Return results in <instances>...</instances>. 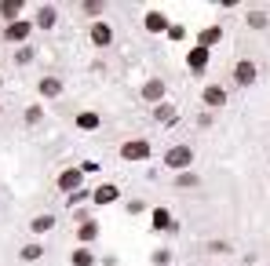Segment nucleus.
<instances>
[{
  "mask_svg": "<svg viewBox=\"0 0 270 266\" xmlns=\"http://www.w3.org/2000/svg\"><path fill=\"white\" fill-rule=\"evenodd\" d=\"M59 91H62V84H59V80H55V77H48V80H40V95H59Z\"/></svg>",
  "mask_w": 270,
  "mask_h": 266,
  "instance_id": "obj_12",
  "label": "nucleus"
},
{
  "mask_svg": "<svg viewBox=\"0 0 270 266\" xmlns=\"http://www.w3.org/2000/svg\"><path fill=\"white\" fill-rule=\"evenodd\" d=\"M26 33H30V22H11V26L4 30L7 40H26Z\"/></svg>",
  "mask_w": 270,
  "mask_h": 266,
  "instance_id": "obj_6",
  "label": "nucleus"
},
{
  "mask_svg": "<svg viewBox=\"0 0 270 266\" xmlns=\"http://www.w3.org/2000/svg\"><path fill=\"white\" fill-rule=\"evenodd\" d=\"M143 95H146V99H161V95H164V84H161V80H150V84L143 88Z\"/></svg>",
  "mask_w": 270,
  "mask_h": 266,
  "instance_id": "obj_14",
  "label": "nucleus"
},
{
  "mask_svg": "<svg viewBox=\"0 0 270 266\" xmlns=\"http://www.w3.org/2000/svg\"><path fill=\"white\" fill-rule=\"evenodd\" d=\"M95 233H99V230H95V223H84V226H80V241H91Z\"/></svg>",
  "mask_w": 270,
  "mask_h": 266,
  "instance_id": "obj_20",
  "label": "nucleus"
},
{
  "mask_svg": "<svg viewBox=\"0 0 270 266\" xmlns=\"http://www.w3.org/2000/svg\"><path fill=\"white\" fill-rule=\"evenodd\" d=\"M73 266H91V252L88 248H77V252H73Z\"/></svg>",
  "mask_w": 270,
  "mask_h": 266,
  "instance_id": "obj_16",
  "label": "nucleus"
},
{
  "mask_svg": "<svg viewBox=\"0 0 270 266\" xmlns=\"http://www.w3.org/2000/svg\"><path fill=\"white\" fill-rule=\"evenodd\" d=\"M204 102H208V106H223V102H227L223 88H208V91H204Z\"/></svg>",
  "mask_w": 270,
  "mask_h": 266,
  "instance_id": "obj_11",
  "label": "nucleus"
},
{
  "mask_svg": "<svg viewBox=\"0 0 270 266\" xmlns=\"http://www.w3.org/2000/svg\"><path fill=\"white\" fill-rule=\"evenodd\" d=\"M190 161H193V150H190V146H175V150H168V157H164L168 168H186Z\"/></svg>",
  "mask_w": 270,
  "mask_h": 266,
  "instance_id": "obj_1",
  "label": "nucleus"
},
{
  "mask_svg": "<svg viewBox=\"0 0 270 266\" xmlns=\"http://www.w3.org/2000/svg\"><path fill=\"white\" fill-rule=\"evenodd\" d=\"M26 121H30V124H37V121H40V109H37V106H30V113H26Z\"/></svg>",
  "mask_w": 270,
  "mask_h": 266,
  "instance_id": "obj_22",
  "label": "nucleus"
},
{
  "mask_svg": "<svg viewBox=\"0 0 270 266\" xmlns=\"http://www.w3.org/2000/svg\"><path fill=\"white\" fill-rule=\"evenodd\" d=\"M248 26H252V30H263V26H267V15H263V11H248Z\"/></svg>",
  "mask_w": 270,
  "mask_h": 266,
  "instance_id": "obj_17",
  "label": "nucleus"
},
{
  "mask_svg": "<svg viewBox=\"0 0 270 266\" xmlns=\"http://www.w3.org/2000/svg\"><path fill=\"white\" fill-rule=\"evenodd\" d=\"M77 124H80V128H95V124H99V117H95V113H80V117H77Z\"/></svg>",
  "mask_w": 270,
  "mask_h": 266,
  "instance_id": "obj_19",
  "label": "nucleus"
},
{
  "mask_svg": "<svg viewBox=\"0 0 270 266\" xmlns=\"http://www.w3.org/2000/svg\"><path fill=\"white\" fill-rule=\"evenodd\" d=\"M40 255H44V248H40V244H26V248H22V259H26V263H37Z\"/></svg>",
  "mask_w": 270,
  "mask_h": 266,
  "instance_id": "obj_13",
  "label": "nucleus"
},
{
  "mask_svg": "<svg viewBox=\"0 0 270 266\" xmlns=\"http://www.w3.org/2000/svg\"><path fill=\"white\" fill-rule=\"evenodd\" d=\"M18 11H22V4H18V0H7V4H0V15H4V18H15Z\"/></svg>",
  "mask_w": 270,
  "mask_h": 266,
  "instance_id": "obj_15",
  "label": "nucleus"
},
{
  "mask_svg": "<svg viewBox=\"0 0 270 266\" xmlns=\"http://www.w3.org/2000/svg\"><path fill=\"white\" fill-rule=\"evenodd\" d=\"M120 157H124V161H143V157H150V146H146L143 139L124 142V146H120Z\"/></svg>",
  "mask_w": 270,
  "mask_h": 266,
  "instance_id": "obj_2",
  "label": "nucleus"
},
{
  "mask_svg": "<svg viewBox=\"0 0 270 266\" xmlns=\"http://www.w3.org/2000/svg\"><path fill=\"white\" fill-rule=\"evenodd\" d=\"M84 11H88V15H99V11H102V4H99V0H88Z\"/></svg>",
  "mask_w": 270,
  "mask_h": 266,
  "instance_id": "obj_21",
  "label": "nucleus"
},
{
  "mask_svg": "<svg viewBox=\"0 0 270 266\" xmlns=\"http://www.w3.org/2000/svg\"><path fill=\"white\" fill-rule=\"evenodd\" d=\"M51 226H55V215H37L33 223H30V230H33V233H48Z\"/></svg>",
  "mask_w": 270,
  "mask_h": 266,
  "instance_id": "obj_7",
  "label": "nucleus"
},
{
  "mask_svg": "<svg viewBox=\"0 0 270 266\" xmlns=\"http://www.w3.org/2000/svg\"><path fill=\"white\" fill-rule=\"evenodd\" d=\"M117 200V186H99L95 190V204H114Z\"/></svg>",
  "mask_w": 270,
  "mask_h": 266,
  "instance_id": "obj_8",
  "label": "nucleus"
},
{
  "mask_svg": "<svg viewBox=\"0 0 270 266\" xmlns=\"http://www.w3.org/2000/svg\"><path fill=\"white\" fill-rule=\"evenodd\" d=\"M91 40H95L99 48H106V44L114 40V30H110L106 22H95V26H91Z\"/></svg>",
  "mask_w": 270,
  "mask_h": 266,
  "instance_id": "obj_4",
  "label": "nucleus"
},
{
  "mask_svg": "<svg viewBox=\"0 0 270 266\" xmlns=\"http://www.w3.org/2000/svg\"><path fill=\"white\" fill-rule=\"evenodd\" d=\"M80 171H84V168H70V171H62V175H59V186L66 190V194H70V190L77 194V186H80Z\"/></svg>",
  "mask_w": 270,
  "mask_h": 266,
  "instance_id": "obj_3",
  "label": "nucleus"
},
{
  "mask_svg": "<svg viewBox=\"0 0 270 266\" xmlns=\"http://www.w3.org/2000/svg\"><path fill=\"white\" fill-rule=\"evenodd\" d=\"M204 62H208V51H204V48H197V51L190 55V66H193V69H201Z\"/></svg>",
  "mask_w": 270,
  "mask_h": 266,
  "instance_id": "obj_18",
  "label": "nucleus"
},
{
  "mask_svg": "<svg viewBox=\"0 0 270 266\" xmlns=\"http://www.w3.org/2000/svg\"><path fill=\"white\" fill-rule=\"evenodd\" d=\"M164 26H168V18H164V15H157V11L146 15V30H150V33H161Z\"/></svg>",
  "mask_w": 270,
  "mask_h": 266,
  "instance_id": "obj_9",
  "label": "nucleus"
},
{
  "mask_svg": "<svg viewBox=\"0 0 270 266\" xmlns=\"http://www.w3.org/2000/svg\"><path fill=\"white\" fill-rule=\"evenodd\" d=\"M234 77H237V84H252V80H256V66H252V62H237Z\"/></svg>",
  "mask_w": 270,
  "mask_h": 266,
  "instance_id": "obj_5",
  "label": "nucleus"
},
{
  "mask_svg": "<svg viewBox=\"0 0 270 266\" xmlns=\"http://www.w3.org/2000/svg\"><path fill=\"white\" fill-rule=\"evenodd\" d=\"M0 84H4V80H0Z\"/></svg>",
  "mask_w": 270,
  "mask_h": 266,
  "instance_id": "obj_23",
  "label": "nucleus"
},
{
  "mask_svg": "<svg viewBox=\"0 0 270 266\" xmlns=\"http://www.w3.org/2000/svg\"><path fill=\"white\" fill-rule=\"evenodd\" d=\"M37 26H40V30H51L55 26V7H40V11H37Z\"/></svg>",
  "mask_w": 270,
  "mask_h": 266,
  "instance_id": "obj_10",
  "label": "nucleus"
}]
</instances>
